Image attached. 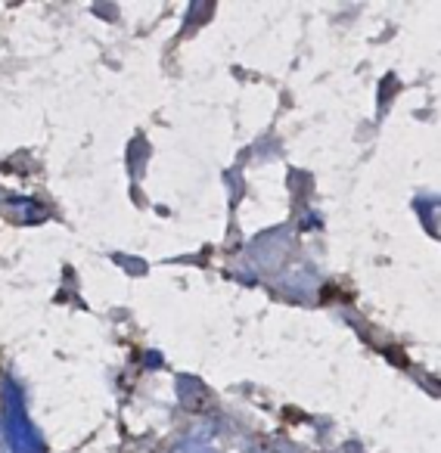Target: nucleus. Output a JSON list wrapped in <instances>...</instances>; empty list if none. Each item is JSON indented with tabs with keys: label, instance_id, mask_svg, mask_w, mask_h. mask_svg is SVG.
Wrapping results in <instances>:
<instances>
[{
	"label": "nucleus",
	"instance_id": "1",
	"mask_svg": "<svg viewBox=\"0 0 441 453\" xmlns=\"http://www.w3.org/2000/svg\"><path fill=\"white\" fill-rule=\"evenodd\" d=\"M0 438L10 453H47L44 438L28 416L26 391L13 372L0 379Z\"/></svg>",
	"mask_w": 441,
	"mask_h": 453
},
{
	"label": "nucleus",
	"instance_id": "2",
	"mask_svg": "<svg viewBox=\"0 0 441 453\" xmlns=\"http://www.w3.org/2000/svg\"><path fill=\"white\" fill-rule=\"evenodd\" d=\"M0 453H7V447H4V438H0Z\"/></svg>",
	"mask_w": 441,
	"mask_h": 453
}]
</instances>
